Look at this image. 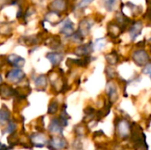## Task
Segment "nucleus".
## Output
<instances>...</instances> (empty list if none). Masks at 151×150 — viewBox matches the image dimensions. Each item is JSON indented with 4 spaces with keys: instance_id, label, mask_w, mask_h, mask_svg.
Returning <instances> with one entry per match:
<instances>
[{
    "instance_id": "72a5a7b5",
    "label": "nucleus",
    "mask_w": 151,
    "mask_h": 150,
    "mask_svg": "<svg viewBox=\"0 0 151 150\" xmlns=\"http://www.w3.org/2000/svg\"><path fill=\"white\" fill-rule=\"evenodd\" d=\"M2 81H3V80H2V76L0 75V84L2 83Z\"/></svg>"
},
{
    "instance_id": "f257e3e1",
    "label": "nucleus",
    "mask_w": 151,
    "mask_h": 150,
    "mask_svg": "<svg viewBox=\"0 0 151 150\" xmlns=\"http://www.w3.org/2000/svg\"><path fill=\"white\" fill-rule=\"evenodd\" d=\"M48 147L50 150H62L67 148V141L62 136H53L48 141Z\"/></svg>"
},
{
    "instance_id": "f03ea898",
    "label": "nucleus",
    "mask_w": 151,
    "mask_h": 150,
    "mask_svg": "<svg viewBox=\"0 0 151 150\" xmlns=\"http://www.w3.org/2000/svg\"><path fill=\"white\" fill-rule=\"evenodd\" d=\"M133 60L134 63L139 66H145L147 64H149L150 61V56L144 50H139L134 52L133 54Z\"/></svg>"
},
{
    "instance_id": "9d476101",
    "label": "nucleus",
    "mask_w": 151,
    "mask_h": 150,
    "mask_svg": "<svg viewBox=\"0 0 151 150\" xmlns=\"http://www.w3.org/2000/svg\"><path fill=\"white\" fill-rule=\"evenodd\" d=\"M30 141L34 146L38 147V148H42L43 146H45L47 144L45 136L40 133H33L30 136Z\"/></svg>"
},
{
    "instance_id": "2eb2a0df",
    "label": "nucleus",
    "mask_w": 151,
    "mask_h": 150,
    "mask_svg": "<svg viewBox=\"0 0 151 150\" xmlns=\"http://www.w3.org/2000/svg\"><path fill=\"white\" fill-rule=\"evenodd\" d=\"M61 15L60 13L55 12V11H50L49 12H47L44 16V20L50 22L52 26H56L58 23L61 22Z\"/></svg>"
},
{
    "instance_id": "f704fd0d",
    "label": "nucleus",
    "mask_w": 151,
    "mask_h": 150,
    "mask_svg": "<svg viewBox=\"0 0 151 150\" xmlns=\"http://www.w3.org/2000/svg\"><path fill=\"white\" fill-rule=\"evenodd\" d=\"M0 64H1V65H3V62H0ZM0 67H1V66H0Z\"/></svg>"
},
{
    "instance_id": "b1692460",
    "label": "nucleus",
    "mask_w": 151,
    "mask_h": 150,
    "mask_svg": "<svg viewBox=\"0 0 151 150\" xmlns=\"http://www.w3.org/2000/svg\"><path fill=\"white\" fill-rule=\"evenodd\" d=\"M58 110V103L56 101H52L48 108V114H55Z\"/></svg>"
},
{
    "instance_id": "c756f323",
    "label": "nucleus",
    "mask_w": 151,
    "mask_h": 150,
    "mask_svg": "<svg viewBox=\"0 0 151 150\" xmlns=\"http://www.w3.org/2000/svg\"><path fill=\"white\" fill-rule=\"evenodd\" d=\"M150 72H151V65L149 63V64H147L145 66H144V69H143V72L145 73V74H148V75H150Z\"/></svg>"
},
{
    "instance_id": "a211bd4d",
    "label": "nucleus",
    "mask_w": 151,
    "mask_h": 150,
    "mask_svg": "<svg viewBox=\"0 0 151 150\" xmlns=\"http://www.w3.org/2000/svg\"><path fill=\"white\" fill-rule=\"evenodd\" d=\"M45 44L47 46H49L50 49L57 50L61 45V41H60V38L58 36L54 35V36H52L50 38H48L47 41L45 42Z\"/></svg>"
},
{
    "instance_id": "f8f14e48",
    "label": "nucleus",
    "mask_w": 151,
    "mask_h": 150,
    "mask_svg": "<svg viewBox=\"0 0 151 150\" xmlns=\"http://www.w3.org/2000/svg\"><path fill=\"white\" fill-rule=\"evenodd\" d=\"M106 92L109 96V102L112 104L115 103L118 99V92H117V88L113 82H109L106 87Z\"/></svg>"
},
{
    "instance_id": "393cba45",
    "label": "nucleus",
    "mask_w": 151,
    "mask_h": 150,
    "mask_svg": "<svg viewBox=\"0 0 151 150\" xmlns=\"http://www.w3.org/2000/svg\"><path fill=\"white\" fill-rule=\"evenodd\" d=\"M18 4V0H0V11L7 5H14Z\"/></svg>"
},
{
    "instance_id": "aec40b11",
    "label": "nucleus",
    "mask_w": 151,
    "mask_h": 150,
    "mask_svg": "<svg viewBox=\"0 0 151 150\" xmlns=\"http://www.w3.org/2000/svg\"><path fill=\"white\" fill-rule=\"evenodd\" d=\"M35 85L37 88L38 90H43L46 88L47 85V79L44 75H39L35 80Z\"/></svg>"
},
{
    "instance_id": "0eeeda50",
    "label": "nucleus",
    "mask_w": 151,
    "mask_h": 150,
    "mask_svg": "<svg viewBox=\"0 0 151 150\" xmlns=\"http://www.w3.org/2000/svg\"><path fill=\"white\" fill-rule=\"evenodd\" d=\"M142 27H143V24L141 20L134 21L132 23V25L130 26V28H129V34H130V36L133 41L135 40L136 37H138L141 34Z\"/></svg>"
},
{
    "instance_id": "cd10ccee",
    "label": "nucleus",
    "mask_w": 151,
    "mask_h": 150,
    "mask_svg": "<svg viewBox=\"0 0 151 150\" xmlns=\"http://www.w3.org/2000/svg\"><path fill=\"white\" fill-rule=\"evenodd\" d=\"M94 0H81V2H80V4H78V7L79 8H81V9H82V8H85V7H87L91 2H93Z\"/></svg>"
},
{
    "instance_id": "4be33fe9",
    "label": "nucleus",
    "mask_w": 151,
    "mask_h": 150,
    "mask_svg": "<svg viewBox=\"0 0 151 150\" xmlns=\"http://www.w3.org/2000/svg\"><path fill=\"white\" fill-rule=\"evenodd\" d=\"M105 58H106V61L108 62L109 65H115L118 63V61H119V55L117 54L116 51H112V52L107 54L105 56Z\"/></svg>"
},
{
    "instance_id": "7c9ffc66",
    "label": "nucleus",
    "mask_w": 151,
    "mask_h": 150,
    "mask_svg": "<svg viewBox=\"0 0 151 150\" xmlns=\"http://www.w3.org/2000/svg\"><path fill=\"white\" fill-rule=\"evenodd\" d=\"M16 17H17V19H19V18L23 17V11H22V7H21V5H19V10H18L17 14H16Z\"/></svg>"
},
{
    "instance_id": "412c9836",
    "label": "nucleus",
    "mask_w": 151,
    "mask_h": 150,
    "mask_svg": "<svg viewBox=\"0 0 151 150\" xmlns=\"http://www.w3.org/2000/svg\"><path fill=\"white\" fill-rule=\"evenodd\" d=\"M9 118H10V111L5 108V106H4V108L0 109V126L9 121Z\"/></svg>"
},
{
    "instance_id": "7ed1b4c3",
    "label": "nucleus",
    "mask_w": 151,
    "mask_h": 150,
    "mask_svg": "<svg viewBox=\"0 0 151 150\" xmlns=\"http://www.w3.org/2000/svg\"><path fill=\"white\" fill-rule=\"evenodd\" d=\"M116 131L119 137L121 139H127L130 133V124L125 119L119 120L117 122Z\"/></svg>"
},
{
    "instance_id": "473e14b6",
    "label": "nucleus",
    "mask_w": 151,
    "mask_h": 150,
    "mask_svg": "<svg viewBox=\"0 0 151 150\" xmlns=\"http://www.w3.org/2000/svg\"><path fill=\"white\" fill-rule=\"evenodd\" d=\"M145 40L144 41H142V42H138L137 44H136V46L137 47H139V48H142V47H144L145 46Z\"/></svg>"
},
{
    "instance_id": "1a4fd4ad",
    "label": "nucleus",
    "mask_w": 151,
    "mask_h": 150,
    "mask_svg": "<svg viewBox=\"0 0 151 150\" xmlns=\"http://www.w3.org/2000/svg\"><path fill=\"white\" fill-rule=\"evenodd\" d=\"M115 19H116V23L121 27L123 31L129 25V23H131V19L122 11H118L116 13Z\"/></svg>"
},
{
    "instance_id": "39448f33",
    "label": "nucleus",
    "mask_w": 151,
    "mask_h": 150,
    "mask_svg": "<svg viewBox=\"0 0 151 150\" xmlns=\"http://www.w3.org/2000/svg\"><path fill=\"white\" fill-rule=\"evenodd\" d=\"M25 78V73L20 69H14L6 73V79L13 83H18Z\"/></svg>"
},
{
    "instance_id": "9b49d317",
    "label": "nucleus",
    "mask_w": 151,
    "mask_h": 150,
    "mask_svg": "<svg viewBox=\"0 0 151 150\" xmlns=\"http://www.w3.org/2000/svg\"><path fill=\"white\" fill-rule=\"evenodd\" d=\"M122 32H123V30L116 22L111 21L108 24V35L111 38H112V39L118 38L121 34Z\"/></svg>"
},
{
    "instance_id": "20e7f679",
    "label": "nucleus",
    "mask_w": 151,
    "mask_h": 150,
    "mask_svg": "<svg viewBox=\"0 0 151 150\" xmlns=\"http://www.w3.org/2000/svg\"><path fill=\"white\" fill-rule=\"evenodd\" d=\"M67 4H68L67 0H53L49 5V9L51 11L60 13L66 10Z\"/></svg>"
},
{
    "instance_id": "6ab92c4d",
    "label": "nucleus",
    "mask_w": 151,
    "mask_h": 150,
    "mask_svg": "<svg viewBox=\"0 0 151 150\" xmlns=\"http://www.w3.org/2000/svg\"><path fill=\"white\" fill-rule=\"evenodd\" d=\"M14 89L7 85H4L3 87L0 88V94L2 95L3 98L4 99H8L10 97H12V95H14Z\"/></svg>"
},
{
    "instance_id": "a878e982",
    "label": "nucleus",
    "mask_w": 151,
    "mask_h": 150,
    "mask_svg": "<svg viewBox=\"0 0 151 150\" xmlns=\"http://www.w3.org/2000/svg\"><path fill=\"white\" fill-rule=\"evenodd\" d=\"M117 3V0H104V6L108 11H111Z\"/></svg>"
},
{
    "instance_id": "ddd939ff",
    "label": "nucleus",
    "mask_w": 151,
    "mask_h": 150,
    "mask_svg": "<svg viewBox=\"0 0 151 150\" xmlns=\"http://www.w3.org/2000/svg\"><path fill=\"white\" fill-rule=\"evenodd\" d=\"M92 27V24L90 23V21L88 19H83L81 22H80V25H79V28H78V33L85 37L87 34H89V31H90V28Z\"/></svg>"
},
{
    "instance_id": "f3484780",
    "label": "nucleus",
    "mask_w": 151,
    "mask_h": 150,
    "mask_svg": "<svg viewBox=\"0 0 151 150\" xmlns=\"http://www.w3.org/2000/svg\"><path fill=\"white\" fill-rule=\"evenodd\" d=\"M49 131L51 133H60L62 134L63 133V127L61 126V125L59 124L58 118H53L49 126Z\"/></svg>"
},
{
    "instance_id": "bb28decb",
    "label": "nucleus",
    "mask_w": 151,
    "mask_h": 150,
    "mask_svg": "<svg viewBox=\"0 0 151 150\" xmlns=\"http://www.w3.org/2000/svg\"><path fill=\"white\" fill-rule=\"evenodd\" d=\"M16 128H17L16 124H15L13 121H10V122L8 123L7 126H6L5 132H7L8 133H11V134H12V133H13L15 132Z\"/></svg>"
},
{
    "instance_id": "dca6fc26",
    "label": "nucleus",
    "mask_w": 151,
    "mask_h": 150,
    "mask_svg": "<svg viewBox=\"0 0 151 150\" xmlns=\"http://www.w3.org/2000/svg\"><path fill=\"white\" fill-rule=\"evenodd\" d=\"M46 57L50 61L52 65L56 66L63 60V55L58 52H50L46 55Z\"/></svg>"
},
{
    "instance_id": "2f4dec72",
    "label": "nucleus",
    "mask_w": 151,
    "mask_h": 150,
    "mask_svg": "<svg viewBox=\"0 0 151 150\" xmlns=\"http://www.w3.org/2000/svg\"><path fill=\"white\" fill-rule=\"evenodd\" d=\"M0 150H12V148H8L5 145H3L2 143H0Z\"/></svg>"
},
{
    "instance_id": "4468645a",
    "label": "nucleus",
    "mask_w": 151,
    "mask_h": 150,
    "mask_svg": "<svg viewBox=\"0 0 151 150\" xmlns=\"http://www.w3.org/2000/svg\"><path fill=\"white\" fill-rule=\"evenodd\" d=\"M60 33L65 34L66 37H71L73 33H74V27H73V23L69 19H66L63 24L62 28L60 29Z\"/></svg>"
},
{
    "instance_id": "423d86ee",
    "label": "nucleus",
    "mask_w": 151,
    "mask_h": 150,
    "mask_svg": "<svg viewBox=\"0 0 151 150\" xmlns=\"http://www.w3.org/2000/svg\"><path fill=\"white\" fill-rule=\"evenodd\" d=\"M6 60L8 64H10L12 66H14L17 69H19L24 66L25 65V59L16 54H11L6 57Z\"/></svg>"
},
{
    "instance_id": "6e6552de",
    "label": "nucleus",
    "mask_w": 151,
    "mask_h": 150,
    "mask_svg": "<svg viewBox=\"0 0 151 150\" xmlns=\"http://www.w3.org/2000/svg\"><path fill=\"white\" fill-rule=\"evenodd\" d=\"M93 50H94L93 43H92V42H89L87 44H83V45L77 47L74 53H75V55H77L79 57H86V56H88L93 51Z\"/></svg>"
},
{
    "instance_id": "c85d7f7f",
    "label": "nucleus",
    "mask_w": 151,
    "mask_h": 150,
    "mask_svg": "<svg viewBox=\"0 0 151 150\" xmlns=\"http://www.w3.org/2000/svg\"><path fill=\"white\" fill-rule=\"evenodd\" d=\"M108 71H110V72H106V73L108 74V77L110 78V79H113L115 76H116V72H115V70H113L112 68H111V67H107L106 68Z\"/></svg>"
},
{
    "instance_id": "5701e85b",
    "label": "nucleus",
    "mask_w": 151,
    "mask_h": 150,
    "mask_svg": "<svg viewBox=\"0 0 151 150\" xmlns=\"http://www.w3.org/2000/svg\"><path fill=\"white\" fill-rule=\"evenodd\" d=\"M23 38V43L27 45H34L37 43V38L35 35L32 36H27V37H22Z\"/></svg>"
}]
</instances>
